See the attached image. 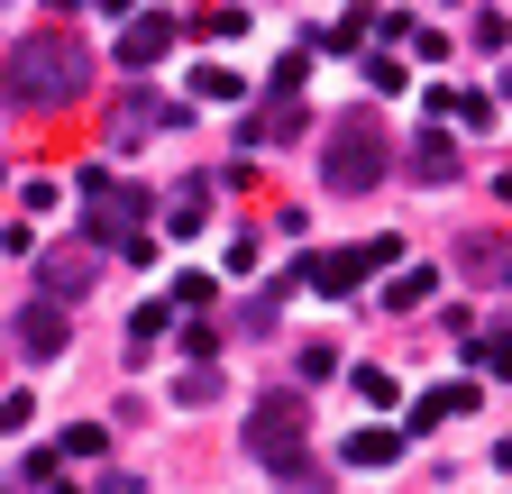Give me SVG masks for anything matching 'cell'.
<instances>
[{
    "label": "cell",
    "mask_w": 512,
    "mask_h": 494,
    "mask_svg": "<svg viewBox=\"0 0 512 494\" xmlns=\"http://www.w3.org/2000/svg\"><path fill=\"white\" fill-rule=\"evenodd\" d=\"M83 92H92V46L64 37V28H37V37H19L10 55H0V101L28 110V119L74 110Z\"/></svg>",
    "instance_id": "obj_1"
},
{
    "label": "cell",
    "mask_w": 512,
    "mask_h": 494,
    "mask_svg": "<svg viewBox=\"0 0 512 494\" xmlns=\"http://www.w3.org/2000/svg\"><path fill=\"white\" fill-rule=\"evenodd\" d=\"M247 458L284 476V494H320V467H311V403L302 394H266L247 412Z\"/></svg>",
    "instance_id": "obj_2"
},
{
    "label": "cell",
    "mask_w": 512,
    "mask_h": 494,
    "mask_svg": "<svg viewBox=\"0 0 512 494\" xmlns=\"http://www.w3.org/2000/svg\"><path fill=\"white\" fill-rule=\"evenodd\" d=\"M394 174V138H384L375 110H339V129L320 138V183L330 193H375V183Z\"/></svg>",
    "instance_id": "obj_3"
},
{
    "label": "cell",
    "mask_w": 512,
    "mask_h": 494,
    "mask_svg": "<svg viewBox=\"0 0 512 494\" xmlns=\"http://www.w3.org/2000/svg\"><path fill=\"white\" fill-rule=\"evenodd\" d=\"M147 211H156V202H147V183H110L101 165L83 174V229H92L83 247H92V257H101V247H128V238H147Z\"/></svg>",
    "instance_id": "obj_4"
},
{
    "label": "cell",
    "mask_w": 512,
    "mask_h": 494,
    "mask_svg": "<svg viewBox=\"0 0 512 494\" xmlns=\"http://www.w3.org/2000/svg\"><path fill=\"white\" fill-rule=\"evenodd\" d=\"M403 257V238H366V247H320V257H302L293 266V284H311V293H330V302H348L366 275H384Z\"/></svg>",
    "instance_id": "obj_5"
},
{
    "label": "cell",
    "mask_w": 512,
    "mask_h": 494,
    "mask_svg": "<svg viewBox=\"0 0 512 494\" xmlns=\"http://www.w3.org/2000/svg\"><path fill=\"white\" fill-rule=\"evenodd\" d=\"M174 37H183L174 10H128V19H119V65H128V74L165 65V46H174Z\"/></svg>",
    "instance_id": "obj_6"
},
{
    "label": "cell",
    "mask_w": 512,
    "mask_h": 494,
    "mask_svg": "<svg viewBox=\"0 0 512 494\" xmlns=\"http://www.w3.org/2000/svg\"><path fill=\"white\" fill-rule=\"evenodd\" d=\"M37 302H55V312H64V302H83L92 284H101V257H92V247H64V257H37Z\"/></svg>",
    "instance_id": "obj_7"
},
{
    "label": "cell",
    "mask_w": 512,
    "mask_h": 494,
    "mask_svg": "<svg viewBox=\"0 0 512 494\" xmlns=\"http://www.w3.org/2000/svg\"><path fill=\"white\" fill-rule=\"evenodd\" d=\"M19 357H64V339H74V330H64V312H55V302H19Z\"/></svg>",
    "instance_id": "obj_8"
},
{
    "label": "cell",
    "mask_w": 512,
    "mask_h": 494,
    "mask_svg": "<svg viewBox=\"0 0 512 494\" xmlns=\"http://www.w3.org/2000/svg\"><path fill=\"white\" fill-rule=\"evenodd\" d=\"M174 119H183L174 101H156V92H128V101H119V147H138V138L174 129Z\"/></svg>",
    "instance_id": "obj_9"
},
{
    "label": "cell",
    "mask_w": 512,
    "mask_h": 494,
    "mask_svg": "<svg viewBox=\"0 0 512 494\" xmlns=\"http://www.w3.org/2000/svg\"><path fill=\"white\" fill-rule=\"evenodd\" d=\"M284 138H302V101H275V110L238 119V147H247V156H256V147H284Z\"/></svg>",
    "instance_id": "obj_10"
},
{
    "label": "cell",
    "mask_w": 512,
    "mask_h": 494,
    "mask_svg": "<svg viewBox=\"0 0 512 494\" xmlns=\"http://www.w3.org/2000/svg\"><path fill=\"white\" fill-rule=\"evenodd\" d=\"M476 403H485V394H476L467 376L439 385V394H421V403H412V440H421V430H439V421H458V412H476Z\"/></svg>",
    "instance_id": "obj_11"
},
{
    "label": "cell",
    "mask_w": 512,
    "mask_h": 494,
    "mask_svg": "<svg viewBox=\"0 0 512 494\" xmlns=\"http://www.w3.org/2000/svg\"><path fill=\"white\" fill-rule=\"evenodd\" d=\"M412 174L421 183H458V147H448V129H412Z\"/></svg>",
    "instance_id": "obj_12"
},
{
    "label": "cell",
    "mask_w": 512,
    "mask_h": 494,
    "mask_svg": "<svg viewBox=\"0 0 512 494\" xmlns=\"http://www.w3.org/2000/svg\"><path fill=\"white\" fill-rule=\"evenodd\" d=\"M339 458H348V467H394V458H403V430H348Z\"/></svg>",
    "instance_id": "obj_13"
},
{
    "label": "cell",
    "mask_w": 512,
    "mask_h": 494,
    "mask_svg": "<svg viewBox=\"0 0 512 494\" xmlns=\"http://www.w3.org/2000/svg\"><path fill=\"white\" fill-rule=\"evenodd\" d=\"M458 266H467L476 284H494V275H512V247H494V238H458Z\"/></svg>",
    "instance_id": "obj_14"
},
{
    "label": "cell",
    "mask_w": 512,
    "mask_h": 494,
    "mask_svg": "<svg viewBox=\"0 0 512 494\" xmlns=\"http://www.w3.org/2000/svg\"><path fill=\"white\" fill-rule=\"evenodd\" d=\"M430 293H439V275H430V266H412V275H394V284H384V312H421Z\"/></svg>",
    "instance_id": "obj_15"
},
{
    "label": "cell",
    "mask_w": 512,
    "mask_h": 494,
    "mask_svg": "<svg viewBox=\"0 0 512 494\" xmlns=\"http://www.w3.org/2000/svg\"><path fill=\"white\" fill-rule=\"evenodd\" d=\"M357 37H366V10H339L330 28H311V55H348Z\"/></svg>",
    "instance_id": "obj_16"
},
{
    "label": "cell",
    "mask_w": 512,
    "mask_h": 494,
    "mask_svg": "<svg viewBox=\"0 0 512 494\" xmlns=\"http://www.w3.org/2000/svg\"><path fill=\"white\" fill-rule=\"evenodd\" d=\"M165 229H174V238H202V229H211V193H174Z\"/></svg>",
    "instance_id": "obj_17"
},
{
    "label": "cell",
    "mask_w": 512,
    "mask_h": 494,
    "mask_svg": "<svg viewBox=\"0 0 512 494\" xmlns=\"http://www.w3.org/2000/svg\"><path fill=\"white\" fill-rule=\"evenodd\" d=\"M174 330V302H138V312H128V339H138V348H156Z\"/></svg>",
    "instance_id": "obj_18"
},
{
    "label": "cell",
    "mask_w": 512,
    "mask_h": 494,
    "mask_svg": "<svg viewBox=\"0 0 512 494\" xmlns=\"http://www.w3.org/2000/svg\"><path fill=\"white\" fill-rule=\"evenodd\" d=\"M101 449H110V430H101V421H74V430L55 440V458H101Z\"/></svg>",
    "instance_id": "obj_19"
},
{
    "label": "cell",
    "mask_w": 512,
    "mask_h": 494,
    "mask_svg": "<svg viewBox=\"0 0 512 494\" xmlns=\"http://www.w3.org/2000/svg\"><path fill=\"white\" fill-rule=\"evenodd\" d=\"M174 339H183V366H211V357H220V330H211V321H183Z\"/></svg>",
    "instance_id": "obj_20"
},
{
    "label": "cell",
    "mask_w": 512,
    "mask_h": 494,
    "mask_svg": "<svg viewBox=\"0 0 512 494\" xmlns=\"http://www.w3.org/2000/svg\"><path fill=\"white\" fill-rule=\"evenodd\" d=\"M192 412H202V403H220V366H183V385H174Z\"/></svg>",
    "instance_id": "obj_21"
},
{
    "label": "cell",
    "mask_w": 512,
    "mask_h": 494,
    "mask_svg": "<svg viewBox=\"0 0 512 494\" xmlns=\"http://www.w3.org/2000/svg\"><path fill=\"white\" fill-rule=\"evenodd\" d=\"M503 101L494 92H448V119H467V129H485V119H494Z\"/></svg>",
    "instance_id": "obj_22"
},
{
    "label": "cell",
    "mask_w": 512,
    "mask_h": 494,
    "mask_svg": "<svg viewBox=\"0 0 512 494\" xmlns=\"http://www.w3.org/2000/svg\"><path fill=\"white\" fill-rule=\"evenodd\" d=\"M467 357L485 366V376H512V339H476V330H467Z\"/></svg>",
    "instance_id": "obj_23"
},
{
    "label": "cell",
    "mask_w": 512,
    "mask_h": 494,
    "mask_svg": "<svg viewBox=\"0 0 512 494\" xmlns=\"http://www.w3.org/2000/svg\"><path fill=\"white\" fill-rule=\"evenodd\" d=\"M183 28H192V37H238L247 10H202V19H183Z\"/></svg>",
    "instance_id": "obj_24"
},
{
    "label": "cell",
    "mask_w": 512,
    "mask_h": 494,
    "mask_svg": "<svg viewBox=\"0 0 512 494\" xmlns=\"http://www.w3.org/2000/svg\"><path fill=\"white\" fill-rule=\"evenodd\" d=\"M192 92H202V101H238V74H229V65H202V74H192Z\"/></svg>",
    "instance_id": "obj_25"
},
{
    "label": "cell",
    "mask_w": 512,
    "mask_h": 494,
    "mask_svg": "<svg viewBox=\"0 0 512 494\" xmlns=\"http://www.w3.org/2000/svg\"><path fill=\"white\" fill-rule=\"evenodd\" d=\"M476 46L503 55V46H512V19H503V10H476Z\"/></svg>",
    "instance_id": "obj_26"
},
{
    "label": "cell",
    "mask_w": 512,
    "mask_h": 494,
    "mask_svg": "<svg viewBox=\"0 0 512 494\" xmlns=\"http://www.w3.org/2000/svg\"><path fill=\"white\" fill-rule=\"evenodd\" d=\"M448 46H458V37H439L430 19H412V55H421V65H439V55H448Z\"/></svg>",
    "instance_id": "obj_27"
},
{
    "label": "cell",
    "mask_w": 512,
    "mask_h": 494,
    "mask_svg": "<svg viewBox=\"0 0 512 494\" xmlns=\"http://www.w3.org/2000/svg\"><path fill=\"white\" fill-rule=\"evenodd\" d=\"M348 385H357L366 403H394V376H384V366H357V376H348Z\"/></svg>",
    "instance_id": "obj_28"
},
{
    "label": "cell",
    "mask_w": 512,
    "mask_h": 494,
    "mask_svg": "<svg viewBox=\"0 0 512 494\" xmlns=\"http://www.w3.org/2000/svg\"><path fill=\"white\" fill-rule=\"evenodd\" d=\"M28 421H37V403H28V394H0V430H28Z\"/></svg>",
    "instance_id": "obj_29"
},
{
    "label": "cell",
    "mask_w": 512,
    "mask_h": 494,
    "mask_svg": "<svg viewBox=\"0 0 512 494\" xmlns=\"http://www.w3.org/2000/svg\"><path fill=\"white\" fill-rule=\"evenodd\" d=\"M92 494H147V485H138V476H101Z\"/></svg>",
    "instance_id": "obj_30"
},
{
    "label": "cell",
    "mask_w": 512,
    "mask_h": 494,
    "mask_svg": "<svg viewBox=\"0 0 512 494\" xmlns=\"http://www.w3.org/2000/svg\"><path fill=\"white\" fill-rule=\"evenodd\" d=\"M494 101H512V65H503V92H494Z\"/></svg>",
    "instance_id": "obj_31"
}]
</instances>
